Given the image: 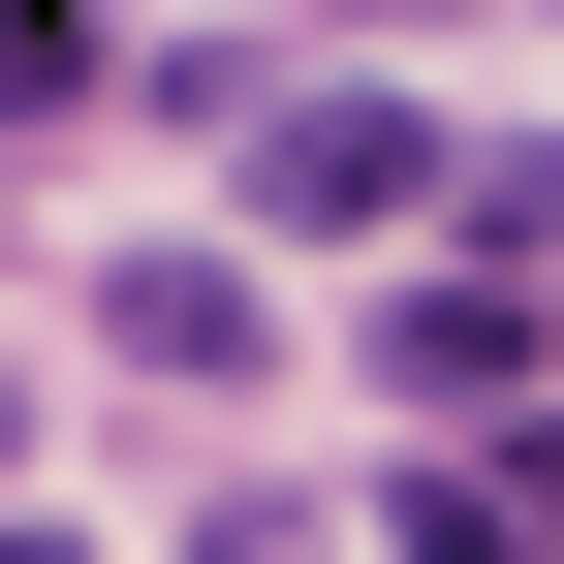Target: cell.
<instances>
[{"label":"cell","mask_w":564,"mask_h":564,"mask_svg":"<svg viewBox=\"0 0 564 564\" xmlns=\"http://www.w3.org/2000/svg\"><path fill=\"white\" fill-rule=\"evenodd\" d=\"M251 220L282 251H377V220H470V158L408 95H251Z\"/></svg>","instance_id":"cell-1"},{"label":"cell","mask_w":564,"mask_h":564,"mask_svg":"<svg viewBox=\"0 0 564 564\" xmlns=\"http://www.w3.org/2000/svg\"><path fill=\"white\" fill-rule=\"evenodd\" d=\"M377 377H408V408H564V345H533L502 251H440V282H377Z\"/></svg>","instance_id":"cell-2"},{"label":"cell","mask_w":564,"mask_h":564,"mask_svg":"<svg viewBox=\"0 0 564 564\" xmlns=\"http://www.w3.org/2000/svg\"><path fill=\"white\" fill-rule=\"evenodd\" d=\"M95 345H126V377H251V282H220V251H126Z\"/></svg>","instance_id":"cell-3"},{"label":"cell","mask_w":564,"mask_h":564,"mask_svg":"<svg viewBox=\"0 0 564 564\" xmlns=\"http://www.w3.org/2000/svg\"><path fill=\"white\" fill-rule=\"evenodd\" d=\"M95 95V0H0V126H63Z\"/></svg>","instance_id":"cell-4"},{"label":"cell","mask_w":564,"mask_h":564,"mask_svg":"<svg viewBox=\"0 0 564 564\" xmlns=\"http://www.w3.org/2000/svg\"><path fill=\"white\" fill-rule=\"evenodd\" d=\"M377 564H533V533L470 502V470H408V502H377Z\"/></svg>","instance_id":"cell-5"},{"label":"cell","mask_w":564,"mask_h":564,"mask_svg":"<svg viewBox=\"0 0 564 564\" xmlns=\"http://www.w3.org/2000/svg\"><path fill=\"white\" fill-rule=\"evenodd\" d=\"M188 564H345V533H314V502H220V533H188Z\"/></svg>","instance_id":"cell-6"},{"label":"cell","mask_w":564,"mask_h":564,"mask_svg":"<svg viewBox=\"0 0 564 564\" xmlns=\"http://www.w3.org/2000/svg\"><path fill=\"white\" fill-rule=\"evenodd\" d=\"M0 470H32V377H0Z\"/></svg>","instance_id":"cell-7"},{"label":"cell","mask_w":564,"mask_h":564,"mask_svg":"<svg viewBox=\"0 0 564 564\" xmlns=\"http://www.w3.org/2000/svg\"><path fill=\"white\" fill-rule=\"evenodd\" d=\"M0 564H63V533H0Z\"/></svg>","instance_id":"cell-8"}]
</instances>
